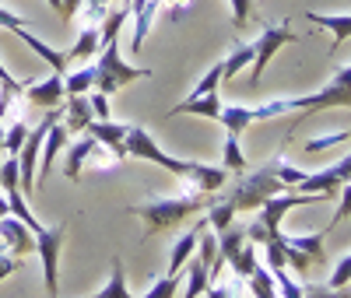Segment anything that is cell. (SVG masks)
<instances>
[{"label":"cell","instance_id":"5b68a950","mask_svg":"<svg viewBox=\"0 0 351 298\" xmlns=\"http://www.w3.org/2000/svg\"><path fill=\"white\" fill-rule=\"evenodd\" d=\"M64 235H67V221L49 225V228H46V225L36 228V253H39V260H43V281H46L49 298L60 295V277H56V266H60Z\"/></svg>","mask_w":351,"mask_h":298},{"label":"cell","instance_id":"60d3db41","mask_svg":"<svg viewBox=\"0 0 351 298\" xmlns=\"http://www.w3.org/2000/svg\"><path fill=\"white\" fill-rule=\"evenodd\" d=\"M0 28L18 32V28H28V18H21V14H14V11H4V8H0Z\"/></svg>","mask_w":351,"mask_h":298},{"label":"cell","instance_id":"484cf974","mask_svg":"<svg viewBox=\"0 0 351 298\" xmlns=\"http://www.w3.org/2000/svg\"><path fill=\"white\" fill-rule=\"evenodd\" d=\"M246 64H253V42H236L232 46V53L221 60V71H225V81L236 77Z\"/></svg>","mask_w":351,"mask_h":298},{"label":"cell","instance_id":"4dcf8cb0","mask_svg":"<svg viewBox=\"0 0 351 298\" xmlns=\"http://www.w3.org/2000/svg\"><path fill=\"white\" fill-rule=\"evenodd\" d=\"M208 228H215V232H221V228H228L232 225V218H236V207H232L228 200H221V203H211L208 207Z\"/></svg>","mask_w":351,"mask_h":298},{"label":"cell","instance_id":"b9f144b4","mask_svg":"<svg viewBox=\"0 0 351 298\" xmlns=\"http://www.w3.org/2000/svg\"><path fill=\"white\" fill-rule=\"evenodd\" d=\"M348 214H351V183H344V186H341V203H337V214H334V221H330V225H341Z\"/></svg>","mask_w":351,"mask_h":298},{"label":"cell","instance_id":"7c38bea8","mask_svg":"<svg viewBox=\"0 0 351 298\" xmlns=\"http://www.w3.org/2000/svg\"><path fill=\"white\" fill-rule=\"evenodd\" d=\"M67 147V127L56 119V123H49V130H46V140H43V155H39V172H36V190H39V183L53 172V162H56V155H60Z\"/></svg>","mask_w":351,"mask_h":298},{"label":"cell","instance_id":"e575fe53","mask_svg":"<svg viewBox=\"0 0 351 298\" xmlns=\"http://www.w3.org/2000/svg\"><path fill=\"white\" fill-rule=\"evenodd\" d=\"M271 274H274V288H278L281 298H306V291L288 277V266H281V271H271Z\"/></svg>","mask_w":351,"mask_h":298},{"label":"cell","instance_id":"9a60e30c","mask_svg":"<svg viewBox=\"0 0 351 298\" xmlns=\"http://www.w3.org/2000/svg\"><path fill=\"white\" fill-rule=\"evenodd\" d=\"M28 49H32L36 56H43L46 60V64H49V71L53 74H67V49H53L49 42H43L39 36H32V32H28V28H18V32H14Z\"/></svg>","mask_w":351,"mask_h":298},{"label":"cell","instance_id":"cb8c5ba5","mask_svg":"<svg viewBox=\"0 0 351 298\" xmlns=\"http://www.w3.org/2000/svg\"><path fill=\"white\" fill-rule=\"evenodd\" d=\"M95 53H99V25H84L77 42L67 49V64H71V60H88V56H95Z\"/></svg>","mask_w":351,"mask_h":298},{"label":"cell","instance_id":"f6af8a7d","mask_svg":"<svg viewBox=\"0 0 351 298\" xmlns=\"http://www.w3.org/2000/svg\"><path fill=\"white\" fill-rule=\"evenodd\" d=\"M330 81H334V84H351V64H344V67H337Z\"/></svg>","mask_w":351,"mask_h":298},{"label":"cell","instance_id":"7402d4cb","mask_svg":"<svg viewBox=\"0 0 351 298\" xmlns=\"http://www.w3.org/2000/svg\"><path fill=\"white\" fill-rule=\"evenodd\" d=\"M190 186H197L200 193H218L221 186H225V169H218V165H193V175L186 179Z\"/></svg>","mask_w":351,"mask_h":298},{"label":"cell","instance_id":"6da1fadb","mask_svg":"<svg viewBox=\"0 0 351 298\" xmlns=\"http://www.w3.org/2000/svg\"><path fill=\"white\" fill-rule=\"evenodd\" d=\"M208 207H211V193H200L197 186L186 183L180 197H152V200L137 203L134 214L144 221V243H148L152 235L180 225L183 218H190L197 211H208Z\"/></svg>","mask_w":351,"mask_h":298},{"label":"cell","instance_id":"d6986e66","mask_svg":"<svg viewBox=\"0 0 351 298\" xmlns=\"http://www.w3.org/2000/svg\"><path fill=\"white\" fill-rule=\"evenodd\" d=\"M218 119H221V127H225L232 137H243V130H250V127H253V105H246V102L221 105Z\"/></svg>","mask_w":351,"mask_h":298},{"label":"cell","instance_id":"2e32d148","mask_svg":"<svg viewBox=\"0 0 351 298\" xmlns=\"http://www.w3.org/2000/svg\"><path fill=\"white\" fill-rule=\"evenodd\" d=\"M183 112H190V116H204V119H218V112H221V99H218V92H208V95H200V99H183L180 105H172V109H169V116H183Z\"/></svg>","mask_w":351,"mask_h":298},{"label":"cell","instance_id":"8d00e7d4","mask_svg":"<svg viewBox=\"0 0 351 298\" xmlns=\"http://www.w3.org/2000/svg\"><path fill=\"white\" fill-rule=\"evenodd\" d=\"M348 284H351V253L334 266V274H330V284H327V288H348Z\"/></svg>","mask_w":351,"mask_h":298},{"label":"cell","instance_id":"4316f807","mask_svg":"<svg viewBox=\"0 0 351 298\" xmlns=\"http://www.w3.org/2000/svg\"><path fill=\"white\" fill-rule=\"evenodd\" d=\"M92 88H95V64L74 71L71 77L64 74V92H67V95H88Z\"/></svg>","mask_w":351,"mask_h":298},{"label":"cell","instance_id":"f546056e","mask_svg":"<svg viewBox=\"0 0 351 298\" xmlns=\"http://www.w3.org/2000/svg\"><path fill=\"white\" fill-rule=\"evenodd\" d=\"M228 266H232V274H236L239 281H246V277L256 271V249H253V243H250V238H246V246L239 249V256L232 260Z\"/></svg>","mask_w":351,"mask_h":298},{"label":"cell","instance_id":"ab89813d","mask_svg":"<svg viewBox=\"0 0 351 298\" xmlns=\"http://www.w3.org/2000/svg\"><path fill=\"white\" fill-rule=\"evenodd\" d=\"M18 266H21V260H18V256H11V253L4 249V243H0V281H8V277L18 271Z\"/></svg>","mask_w":351,"mask_h":298},{"label":"cell","instance_id":"8992f818","mask_svg":"<svg viewBox=\"0 0 351 298\" xmlns=\"http://www.w3.org/2000/svg\"><path fill=\"white\" fill-rule=\"evenodd\" d=\"M295 39H299V36L291 32V28H288L285 21H271V25H263L260 39L253 42V71H250V88H256V84H260L263 71H267V64H271V56H274L281 46L295 42Z\"/></svg>","mask_w":351,"mask_h":298},{"label":"cell","instance_id":"7dc6e473","mask_svg":"<svg viewBox=\"0 0 351 298\" xmlns=\"http://www.w3.org/2000/svg\"><path fill=\"white\" fill-rule=\"evenodd\" d=\"M11 214V203H8V197H0V218H8Z\"/></svg>","mask_w":351,"mask_h":298},{"label":"cell","instance_id":"83f0119b","mask_svg":"<svg viewBox=\"0 0 351 298\" xmlns=\"http://www.w3.org/2000/svg\"><path fill=\"white\" fill-rule=\"evenodd\" d=\"M221 169L225 172H246V155L239 147V137H225V147H221Z\"/></svg>","mask_w":351,"mask_h":298},{"label":"cell","instance_id":"277c9868","mask_svg":"<svg viewBox=\"0 0 351 298\" xmlns=\"http://www.w3.org/2000/svg\"><path fill=\"white\" fill-rule=\"evenodd\" d=\"M285 190H288V186L281 183V179H278L267 165H263V169L250 172L246 179H239V186L232 190L228 203L236 207V214H250V211H256L263 200H271V197H278V193H285Z\"/></svg>","mask_w":351,"mask_h":298},{"label":"cell","instance_id":"1f68e13d","mask_svg":"<svg viewBox=\"0 0 351 298\" xmlns=\"http://www.w3.org/2000/svg\"><path fill=\"white\" fill-rule=\"evenodd\" d=\"M221 81H225V71H221V60H218V64L193 84V92H190L186 99H200V95H208V92H218V84H221Z\"/></svg>","mask_w":351,"mask_h":298},{"label":"cell","instance_id":"bcb514c9","mask_svg":"<svg viewBox=\"0 0 351 298\" xmlns=\"http://www.w3.org/2000/svg\"><path fill=\"white\" fill-rule=\"evenodd\" d=\"M327 298H351V291H344V288H330Z\"/></svg>","mask_w":351,"mask_h":298},{"label":"cell","instance_id":"c3c4849f","mask_svg":"<svg viewBox=\"0 0 351 298\" xmlns=\"http://www.w3.org/2000/svg\"><path fill=\"white\" fill-rule=\"evenodd\" d=\"M0 158H4V119H0Z\"/></svg>","mask_w":351,"mask_h":298},{"label":"cell","instance_id":"52a82bcc","mask_svg":"<svg viewBox=\"0 0 351 298\" xmlns=\"http://www.w3.org/2000/svg\"><path fill=\"white\" fill-rule=\"evenodd\" d=\"M291 105H295V112L309 116V112H319V109H351V84H327L319 88V92L313 95H302V99H291Z\"/></svg>","mask_w":351,"mask_h":298},{"label":"cell","instance_id":"ac0fdd59","mask_svg":"<svg viewBox=\"0 0 351 298\" xmlns=\"http://www.w3.org/2000/svg\"><path fill=\"white\" fill-rule=\"evenodd\" d=\"M92 119H95V112H92V105H88V95H71L60 123H64L71 134H84V127L92 123Z\"/></svg>","mask_w":351,"mask_h":298},{"label":"cell","instance_id":"e0dca14e","mask_svg":"<svg viewBox=\"0 0 351 298\" xmlns=\"http://www.w3.org/2000/svg\"><path fill=\"white\" fill-rule=\"evenodd\" d=\"M316 28H330V36H334V46H330V56L337 53V46L351 36V14H319V11H309L306 14Z\"/></svg>","mask_w":351,"mask_h":298},{"label":"cell","instance_id":"ffe728a7","mask_svg":"<svg viewBox=\"0 0 351 298\" xmlns=\"http://www.w3.org/2000/svg\"><path fill=\"white\" fill-rule=\"evenodd\" d=\"M246 246V225H236L232 221L228 228H221L218 232V256L215 260H225V263H232L239 256V249Z\"/></svg>","mask_w":351,"mask_h":298},{"label":"cell","instance_id":"5bb4252c","mask_svg":"<svg viewBox=\"0 0 351 298\" xmlns=\"http://www.w3.org/2000/svg\"><path fill=\"white\" fill-rule=\"evenodd\" d=\"M204 228H208V218L197 221L190 232H183V235L172 243V253H169V274H183V263L197 253V238H200V232H204Z\"/></svg>","mask_w":351,"mask_h":298},{"label":"cell","instance_id":"d4e9b609","mask_svg":"<svg viewBox=\"0 0 351 298\" xmlns=\"http://www.w3.org/2000/svg\"><path fill=\"white\" fill-rule=\"evenodd\" d=\"M92 298H134L127 291V277H123V260L120 256H112V271H109V284L99 288Z\"/></svg>","mask_w":351,"mask_h":298},{"label":"cell","instance_id":"f35d334b","mask_svg":"<svg viewBox=\"0 0 351 298\" xmlns=\"http://www.w3.org/2000/svg\"><path fill=\"white\" fill-rule=\"evenodd\" d=\"M25 77H14V74H8V67L0 64V92H8V95H18V92H25Z\"/></svg>","mask_w":351,"mask_h":298},{"label":"cell","instance_id":"681fc988","mask_svg":"<svg viewBox=\"0 0 351 298\" xmlns=\"http://www.w3.org/2000/svg\"><path fill=\"white\" fill-rule=\"evenodd\" d=\"M46 4H49L53 11H60V0H46Z\"/></svg>","mask_w":351,"mask_h":298},{"label":"cell","instance_id":"3957f363","mask_svg":"<svg viewBox=\"0 0 351 298\" xmlns=\"http://www.w3.org/2000/svg\"><path fill=\"white\" fill-rule=\"evenodd\" d=\"M123 155L127 158H144V162H155V165H162L165 172H172V175H180V179H190L193 175V165L197 162H183V158H172V155H165L162 147L155 144V137L144 130V127H127V140H123Z\"/></svg>","mask_w":351,"mask_h":298},{"label":"cell","instance_id":"7a4b0ae2","mask_svg":"<svg viewBox=\"0 0 351 298\" xmlns=\"http://www.w3.org/2000/svg\"><path fill=\"white\" fill-rule=\"evenodd\" d=\"M155 77L152 67H130L127 60L120 56V46L116 39H102V56L95 60V88L106 95H112L116 88H127L134 81H148Z\"/></svg>","mask_w":351,"mask_h":298},{"label":"cell","instance_id":"f1b7e54d","mask_svg":"<svg viewBox=\"0 0 351 298\" xmlns=\"http://www.w3.org/2000/svg\"><path fill=\"white\" fill-rule=\"evenodd\" d=\"M25 137H28V123H25V119H8V123H4V155L18 158Z\"/></svg>","mask_w":351,"mask_h":298},{"label":"cell","instance_id":"d590c367","mask_svg":"<svg viewBox=\"0 0 351 298\" xmlns=\"http://www.w3.org/2000/svg\"><path fill=\"white\" fill-rule=\"evenodd\" d=\"M228 8H232V25H236V28H246L250 25L253 0H228Z\"/></svg>","mask_w":351,"mask_h":298},{"label":"cell","instance_id":"44dd1931","mask_svg":"<svg viewBox=\"0 0 351 298\" xmlns=\"http://www.w3.org/2000/svg\"><path fill=\"white\" fill-rule=\"evenodd\" d=\"M92 147H95V137H77L71 147H67V158H64V175L67 179H81V169H84V162H88V155H92Z\"/></svg>","mask_w":351,"mask_h":298},{"label":"cell","instance_id":"4fadbf2b","mask_svg":"<svg viewBox=\"0 0 351 298\" xmlns=\"http://www.w3.org/2000/svg\"><path fill=\"white\" fill-rule=\"evenodd\" d=\"M88 137H95L99 144H106L116 158H127L123 155V140H127V123H112V119H92L84 127Z\"/></svg>","mask_w":351,"mask_h":298},{"label":"cell","instance_id":"ee69618b","mask_svg":"<svg viewBox=\"0 0 351 298\" xmlns=\"http://www.w3.org/2000/svg\"><path fill=\"white\" fill-rule=\"evenodd\" d=\"M77 11H81V0H60V18H64L67 25L77 18Z\"/></svg>","mask_w":351,"mask_h":298},{"label":"cell","instance_id":"ba28073f","mask_svg":"<svg viewBox=\"0 0 351 298\" xmlns=\"http://www.w3.org/2000/svg\"><path fill=\"white\" fill-rule=\"evenodd\" d=\"M64 74H49L43 81H28L25 84V102L39 105V109H60L64 105Z\"/></svg>","mask_w":351,"mask_h":298},{"label":"cell","instance_id":"7bdbcfd3","mask_svg":"<svg viewBox=\"0 0 351 298\" xmlns=\"http://www.w3.org/2000/svg\"><path fill=\"white\" fill-rule=\"evenodd\" d=\"M162 8H165V18L180 21L186 14V8H190V0H162Z\"/></svg>","mask_w":351,"mask_h":298},{"label":"cell","instance_id":"d6a6232c","mask_svg":"<svg viewBox=\"0 0 351 298\" xmlns=\"http://www.w3.org/2000/svg\"><path fill=\"white\" fill-rule=\"evenodd\" d=\"M348 140H351V130H334V134H324V137L306 140V151H309V155H316V151H330V147L348 144Z\"/></svg>","mask_w":351,"mask_h":298},{"label":"cell","instance_id":"603a6c76","mask_svg":"<svg viewBox=\"0 0 351 298\" xmlns=\"http://www.w3.org/2000/svg\"><path fill=\"white\" fill-rule=\"evenodd\" d=\"M211 277H208V263H204L200 256H190L186 260V291L183 298H200L204 291H208Z\"/></svg>","mask_w":351,"mask_h":298},{"label":"cell","instance_id":"30bf717a","mask_svg":"<svg viewBox=\"0 0 351 298\" xmlns=\"http://www.w3.org/2000/svg\"><path fill=\"white\" fill-rule=\"evenodd\" d=\"M162 11V0H130V18H134V53L144 49L152 36V25H155V14Z\"/></svg>","mask_w":351,"mask_h":298},{"label":"cell","instance_id":"836d02e7","mask_svg":"<svg viewBox=\"0 0 351 298\" xmlns=\"http://www.w3.org/2000/svg\"><path fill=\"white\" fill-rule=\"evenodd\" d=\"M176 288H180V274H165V277H158L148 291H144L141 298H176Z\"/></svg>","mask_w":351,"mask_h":298},{"label":"cell","instance_id":"9c48e42d","mask_svg":"<svg viewBox=\"0 0 351 298\" xmlns=\"http://www.w3.org/2000/svg\"><path fill=\"white\" fill-rule=\"evenodd\" d=\"M0 243H4V249H11L14 256H25V253L36 249V232L25 221L8 214V218H0Z\"/></svg>","mask_w":351,"mask_h":298},{"label":"cell","instance_id":"8fae6325","mask_svg":"<svg viewBox=\"0 0 351 298\" xmlns=\"http://www.w3.org/2000/svg\"><path fill=\"white\" fill-rule=\"evenodd\" d=\"M271 238H278L281 246H291V249H299V253H306L316 266L327 260V232H313V235H288V232H271Z\"/></svg>","mask_w":351,"mask_h":298},{"label":"cell","instance_id":"74e56055","mask_svg":"<svg viewBox=\"0 0 351 298\" xmlns=\"http://www.w3.org/2000/svg\"><path fill=\"white\" fill-rule=\"evenodd\" d=\"M88 105H92L95 119H109V95H106V92L92 88V92H88Z\"/></svg>","mask_w":351,"mask_h":298}]
</instances>
